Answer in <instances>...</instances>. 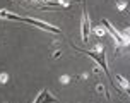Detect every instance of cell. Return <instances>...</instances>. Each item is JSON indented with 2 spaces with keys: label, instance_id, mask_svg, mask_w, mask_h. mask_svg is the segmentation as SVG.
Segmentation results:
<instances>
[{
  "label": "cell",
  "instance_id": "6da1fadb",
  "mask_svg": "<svg viewBox=\"0 0 130 103\" xmlns=\"http://www.w3.org/2000/svg\"><path fill=\"white\" fill-rule=\"evenodd\" d=\"M75 52H80V53H84L87 57H91L92 60H96L98 65L103 69V72L106 74V77H110V72H108V65H106V55H104V52H92V50H82V48H77V46H74Z\"/></svg>",
  "mask_w": 130,
  "mask_h": 103
},
{
  "label": "cell",
  "instance_id": "7a4b0ae2",
  "mask_svg": "<svg viewBox=\"0 0 130 103\" xmlns=\"http://www.w3.org/2000/svg\"><path fill=\"white\" fill-rule=\"evenodd\" d=\"M80 28H82V41L87 43V40H89V33H91V26H89V17H87L86 4H84V9H82V21H80Z\"/></svg>",
  "mask_w": 130,
  "mask_h": 103
},
{
  "label": "cell",
  "instance_id": "3957f363",
  "mask_svg": "<svg viewBox=\"0 0 130 103\" xmlns=\"http://www.w3.org/2000/svg\"><path fill=\"white\" fill-rule=\"evenodd\" d=\"M57 101H58V100H57L55 96H52V95L45 89V91H41V93H39L38 100H36L34 103H57Z\"/></svg>",
  "mask_w": 130,
  "mask_h": 103
},
{
  "label": "cell",
  "instance_id": "277c9868",
  "mask_svg": "<svg viewBox=\"0 0 130 103\" xmlns=\"http://www.w3.org/2000/svg\"><path fill=\"white\" fill-rule=\"evenodd\" d=\"M117 79H118V83L122 84V88H123L125 91H130V86H128V83H127V79H125V77H122V76H117Z\"/></svg>",
  "mask_w": 130,
  "mask_h": 103
},
{
  "label": "cell",
  "instance_id": "5b68a950",
  "mask_svg": "<svg viewBox=\"0 0 130 103\" xmlns=\"http://www.w3.org/2000/svg\"><path fill=\"white\" fill-rule=\"evenodd\" d=\"M94 33H96L99 38H103V36H106V28H104V26H99V28L94 29Z\"/></svg>",
  "mask_w": 130,
  "mask_h": 103
},
{
  "label": "cell",
  "instance_id": "8992f818",
  "mask_svg": "<svg viewBox=\"0 0 130 103\" xmlns=\"http://www.w3.org/2000/svg\"><path fill=\"white\" fill-rule=\"evenodd\" d=\"M117 7H118V10H123L125 7H127V0H118V2H117Z\"/></svg>",
  "mask_w": 130,
  "mask_h": 103
},
{
  "label": "cell",
  "instance_id": "52a82bcc",
  "mask_svg": "<svg viewBox=\"0 0 130 103\" xmlns=\"http://www.w3.org/2000/svg\"><path fill=\"white\" fill-rule=\"evenodd\" d=\"M7 81H9V76H7L5 72H2V74H0V83H2V84H5Z\"/></svg>",
  "mask_w": 130,
  "mask_h": 103
}]
</instances>
